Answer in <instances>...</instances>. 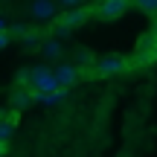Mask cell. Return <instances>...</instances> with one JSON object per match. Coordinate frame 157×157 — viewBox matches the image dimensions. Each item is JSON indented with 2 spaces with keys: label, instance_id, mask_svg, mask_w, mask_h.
<instances>
[{
  "label": "cell",
  "instance_id": "cell-12",
  "mask_svg": "<svg viewBox=\"0 0 157 157\" xmlns=\"http://www.w3.org/2000/svg\"><path fill=\"white\" fill-rule=\"evenodd\" d=\"M26 35H29V29L23 26V23H17V26L9 29V38H23V41H26Z\"/></svg>",
  "mask_w": 157,
  "mask_h": 157
},
{
  "label": "cell",
  "instance_id": "cell-7",
  "mask_svg": "<svg viewBox=\"0 0 157 157\" xmlns=\"http://www.w3.org/2000/svg\"><path fill=\"white\" fill-rule=\"evenodd\" d=\"M90 15H93V12H90V9H84V6H82V9L64 12V17H61V21H58V23H64V26H67V29H76V26H82V23L87 21Z\"/></svg>",
  "mask_w": 157,
  "mask_h": 157
},
{
  "label": "cell",
  "instance_id": "cell-13",
  "mask_svg": "<svg viewBox=\"0 0 157 157\" xmlns=\"http://www.w3.org/2000/svg\"><path fill=\"white\" fill-rule=\"evenodd\" d=\"M56 3H58V6H64L67 12H73V9H82L84 0H56Z\"/></svg>",
  "mask_w": 157,
  "mask_h": 157
},
{
  "label": "cell",
  "instance_id": "cell-4",
  "mask_svg": "<svg viewBox=\"0 0 157 157\" xmlns=\"http://www.w3.org/2000/svg\"><path fill=\"white\" fill-rule=\"evenodd\" d=\"M32 102H38V93H32L29 87H15L9 96V105L12 111H23V108H29Z\"/></svg>",
  "mask_w": 157,
  "mask_h": 157
},
{
  "label": "cell",
  "instance_id": "cell-10",
  "mask_svg": "<svg viewBox=\"0 0 157 157\" xmlns=\"http://www.w3.org/2000/svg\"><path fill=\"white\" fill-rule=\"evenodd\" d=\"M64 96H67V90H56V93H47V96H38V102L41 105H47V108H52V105H58V102H64Z\"/></svg>",
  "mask_w": 157,
  "mask_h": 157
},
{
  "label": "cell",
  "instance_id": "cell-8",
  "mask_svg": "<svg viewBox=\"0 0 157 157\" xmlns=\"http://www.w3.org/2000/svg\"><path fill=\"white\" fill-rule=\"evenodd\" d=\"M12 134H15V117L12 111H3L0 113V143H9Z\"/></svg>",
  "mask_w": 157,
  "mask_h": 157
},
{
  "label": "cell",
  "instance_id": "cell-9",
  "mask_svg": "<svg viewBox=\"0 0 157 157\" xmlns=\"http://www.w3.org/2000/svg\"><path fill=\"white\" fill-rule=\"evenodd\" d=\"M41 52H44V58H58L61 56V41L58 38H50L41 44Z\"/></svg>",
  "mask_w": 157,
  "mask_h": 157
},
{
  "label": "cell",
  "instance_id": "cell-17",
  "mask_svg": "<svg viewBox=\"0 0 157 157\" xmlns=\"http://www.w3.org/2000/svg\"><path fill=\"white\" fill-rule=\"evenodd\" d=\"M0 32H6V21H3V17H0Z\"/></svg>",
  "mask_w": 157,
  "mask_h": 157
},
{
  "label": "cell",
  "instance_id": "cell-14",
  "mask_svg": "<svg viewBox=\"0 0 157 157\" xmlns=\"http://www.w3.org/2000/svg\"><path fill=\"white\" fill-rule=\"evenodd\" d=\"M67 35H70V29L64 26V23H56V38L61 41V38H67Z\"/></svg>",
  "mask_w": 157,
  "mask_h": 157
},
{
  "label": "cell",
  "instance_id": "cell-15",
  "mask_svg": "<svg viewBox=\"0 0 157 157\" xmlns=\"http://www.w3.org/2000/svg\"><path fill=\"white\" fill-rule=\"evenodd\" d=\"M41 44H44V41H41L35 32H29V35H26V47H41Z\"/></svg>",
  "mask_w": 157,
  "mask_h": 157
},
{
  "label": "cell",
  "instance_id": "cell-16",
  "mask_svg": "<svg viewBox=\"0 0 157 157\" xmlns=\"http://www.w3.org/2000/svg\"><path fill=\"white\" fill-rule=\"evenodd\" d=\"M9 41H12V38H9V32H0V50H3V47L9 44Z\"/></svg>",
  "mask_w": 157,
  "mask_h": 157
},
{
  "label": "cell",
  "instance_id": "cell-11",
  "mask_svg": "<svg viewBox=\"0 0 157 157\" xmlns=\"http://www.w3.org/2000/svg\"><path fill=\"white\" fill-rule=\"evenodd\" d=\"M137 6H140L143 12H148V15H157V0H134Z\"/></svg>",
  "mask_w": 157,
  "mask_h": 157
},
{
  "label": "cell",
  "instance_id": "cell-5",
  "mask_svg": "<svg viewBox=\"0 0 157 157\" xmlns=\"http://www.w3.org/2000/svg\"><path fill=\"white\" fill-rule=\"evenodd\" d=\"M29 12H32V17H35V21H50V17H56L58 3H56V0H32Z\"/></svg>",
  "mask_w": 157,
  "mask_h": 157
},
{
  "label": "cell",
  "instance_id": "cell-6",
  "mask_svg": "<svg viewBox=\"0 0 157 157\" xmlns=\"http://www.w3.org/2000/svg\"><path fill=\"white\" fill-rule=\"evenodd\" d=\"M52 73H56V78H58V84H61V87L67 90L70 84H76V82H78V73H82V70H78L76 64H58V67L52 70Z\"/></svg>",
  "mask_w": 157,
  "mask_h": 157
},
{
  "label": "cell",
  "instance_id": "cell-3",
  "mask_svg": "<svg viewBox=\"0 0 157 157\" xmlns=\"http://www.w3.org/2000/svg\"><path fill=\"white\" fill-rule=\"evenodd\" d=\"M131 0H102L99 6H96V15L105 17V21H113V17H119L125 9H128Z\"/></svg>",
  "mask_w": 157,
  "mask_h": 157
},
{
  "label": "cell",
  "instance_id": "cell-2",
  "mask_svg": "<svg viewBox=\"0 0 157 157\" xmlns=\"http://www.w3.org/2000/svg\"><path fill=\"white\" fill-rule=\"evenodd\" d=\"M125 70H128V58L122 56H105L99 61H93L96 76H117V73H125Z\"/></svg>",
  "mask_w": 157,
  "mask_h": 157
},
{
  "label": "cell",
  "instance_id": "cell-1",
  "mask_svg": "<svg viewBox=\"0 0 157 157\" xmlns=\"http://www.w3.org/2000/svg\"><path fill=\"white\" fill-rule=\"evenodd\" d=\"M21 84H23V87H29L32 93H38V96H47V93L61 90L56 73H52L50 67H44V64H38V67H26L21 73Z\"/></svg>",
  "mask_w": 157,
  "mask_h": 157
},
{
  "label": "cell",
  "instance_id": "cell-18",
  "mask_svg": "<svg viewBox=\"0 0 157 157\" xmlns=\"http://www.w3.org/2000/svg\"><path fill=\"white\" fill-rule=\"evenodd\" d=\"M6 154V143H0V157H3Z\"/></svg>",
  "mask_w": 157,
  "mask_h": 157
},
{
  "label": "cell",
  "instance_id": "cell-19",
  "mask_svg": "<svg viewBox=\"0 0 157 157\" xmlns=\"http://www.w3.org/2000/svg\"><path fill=\"white\" fill-rule=\"evenodd\" d=\"M151 32H157V21H154V26H151Z\"/></svg>",
  "mask_w": 157,
  "mask_h": 157
}]
</instances>
